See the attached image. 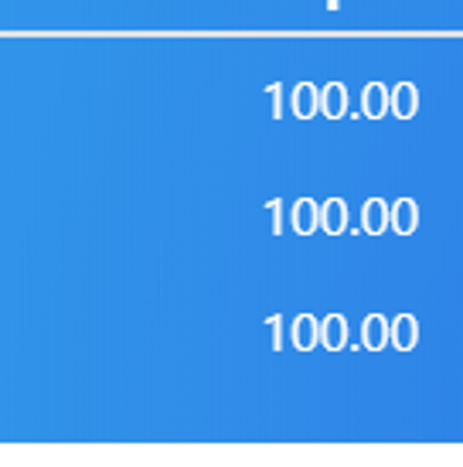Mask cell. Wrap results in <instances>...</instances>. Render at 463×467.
<instances>
[{"label":"cell","mask_w":463,"mask_h":467,"mask_svg":"<svg viewBox=\"0 0 463 467\" xmlns=\"http://www.w3.org/2000/svg\"><path fill=\"white\" fill-rule=\"evenodd\" d=\"M327 337H324V341H327V348H341V345H345L347 341V327H345V317H327Z\"/></svg>","instance_id":"6da1fadb"},{"label":"cell","mask_w":463,"mask_h":467,"mask_svg":"<svg viewBox=\"0 0 463 467\" xmlns=\"http://www.w3.org/2000/svg\"><path fill=\"white\" fill-rule=\"evenodd\" d=\"M382 331H386V321H382V317H368V321H365V345L378 348V345H382Z\"/></svg>","instance_id":"3957f363"},{"label":"cell","mask_w":463,"mask_h":467,"mask_svg":"<svg viewBox=\"0 0 463 467\" xmlns=\"http://www.w3.org/2000/svg\"><path fill=\"white\" fill-rule=\"evenodd\" d=\"M314 325H317V321H310V317H300V321H296V327H293V341L300 345V348H310V345H314V337H317Z\"/></svg>","instance_id":"7a4b0ae2"}]
</instances>
